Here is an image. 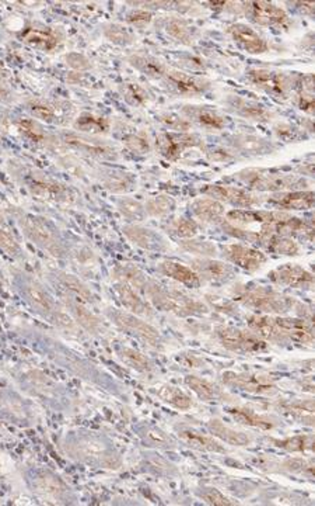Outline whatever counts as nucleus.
I'll return each instance as SVG.
<instances>
[{
  "instance_id": "obj_1",
  "label": "nucleus",
  "mask_w": 315,
  "mask_h": 506,
  "mask_svg": "<svg viewBox=\"0 0 315 506\" xmlns=\"http://www.w3.org/2000/svg\"><path fill=\"white\" fill-rule=\"evenodd\" d=\"M144 291L150 299V301L154 304V307L160 308L163 311L173 312L179 317L198 315V314H205L207 311V308L202 303L191 299V297H188L186 294L177 291V290H166L160 287L159 284L150 283V284H146Z\"/></svg>"
},
{
  "instance_id": "obj_2",
  "label": "nucleus",
  "mask_w": 315,
  "mask_h": 506,
  "mask_svg": "<svg viewBox=\"0 0 315 506\" xmlns=\"http://www.w3.org/2000/svg\"><path fill=\"white\" fill-rule=\"evenodd\" d=\"M237 300L248 308L269 314H286L297 306L292 297L279 294L265 287L247 288L237 295Z\"/></svg>"
},
{
  "instance_id": "obj_3",
  "label": "nucleus",
  "mask_w": 315,
  "mask_h": 506,
  "mask_svg": "<svg viewBox=\"0 0 315 506\" xmlns=\"http://www.w3.org/2000/svg\"><path fill=\"white\" fill-rule=\"evenodd\" d=\"M20 227L31 242L53 256H62L63 246L60 238L49 221L36 216H24L20 220Z\"/></svg>"
},
{
  "instance_id": "obj_4",
  "label": "nucleus",
  "mask_w": 315,
  "mask_h": 506,
  "mask_svg": "<svg viewBox=\"0 0 315 506\" xmlns=\"http://www.w3.org/2000/svg\"><path fill=\"white\" fill-rule=\"evenodd\" d=\"M238 179L251 189L261 192H281L305 185V181L292 174H280L254 169L240 172Z\"/></svg>"
},
{
  "instance_id": "obj_5",
  "label": "nucleus",
  "mask_w": 315,
  "mask_h": 506,
  "mask_svg": "<svg viewBox=\"0 0 315 506\" xmlns=\"http://www.w3.org/2000/svg\"><path fill=\"white\" fill-rule=\"evenodd\" d=\"M23 294L25 297V300L28 301V304L31 306V308H33L41 317L49 319L55 325L65 326V328L72 326V321L69 319V317L63 314L62 311L56 310L55 303L52 301L48 292L40 284L34 281L25 283L23 288Z\"/></svg>"
},
{
  "instance_id": "obj_6",
  "label": "nucleus",
  "mask_w": 315,
  "mask_h": 506,
  "mask_svg": "<svg viewBox=\"0 0 315 506\" xmlns=\"http://www.w3.org/2000/svg\"><path fill=\"white\" fill-rule=\"evenodd\" d=\"M292 216L277 211L264 210H233L227 214V220L236 225H251L261 224V232L277 233L280 225L289 220Z\"/></svg>"
},
{
  "instance_id": "obj_7",
  "label": "nucleus",
  "mask_w": 315,
  "mask_h": 506,
  "mask_svg": "<svg viewBox=\"0 0 315 506\" xmlns=\"http://www.w3.org/2000/svg\"><path fill=\"white\" fill-rule=\"evenodd\" d=\"M217 338L225 347L241 353H258L266 350L268 345L260 336L252 332L237 328H218Z\"/></svg>"
},
{
  "instance_id": "obj_8",
  "label": "nucleus",
  "mask_w": 315,
  "mask_h": 506,
  "mask_svg": "<svg viewBox=\"0 0 315 506\" xmlns=\"http://www.w3.org/2000/svg\"><path fill=\"white\" fill-rule=\"evenodd\" d=\"M223 382L236 387L242 391L251 394H264V395H273L277 393V387L275 385L273 380L268 376L261 374H245V373H233L227 371L223 374Z\"/></svg>"
},
{
  "instance_id": "obj_9",
  "label": "nucleus",
  "mask_w": 315,
  "mask_h": 506,
  "mask_svg": "<svg viewBox=\"0 0 315 506\" xmlns=\"http://www.w3.org/2000/svg\"><path fill=\"white\" fill-rule=\"evenodd\" d=\"M223 256L233 264L248 272L261 269L266 262V256L261 251L241 244H230L223 246Z\"/></svg>"
},
{
  "instance_id": "obj_10",
  "label": "nucleus",
  "mask_w": 315,
  "mask_h": 506,
  "mask_svg": "<svg viewBox=\"0 0 315 506\" xmlns=\"http://www.w3.org/2000/svg\"><path fill=\"white\" fill-rule=\"evenodd\" d=\"M69 449L73 456H77L81 460L97 461L104 465H114V459L111 452H108L107 446L99 439H80L75 440L69 444Z\"/></svg>"
},
{
  "instance_id": "obj_11",
  "label": "nucleus",
  "mask_w": 315,
  "mask_h": 506,
  "mask_svg": "<svg viewBox=\"0 0 315 506\" xmlns=\"http://www.w3.org/2000/svg\"><path fill=\"white\" fill-rule=\"evenodd\" d=\"M110 317L123 331L139 336L140 339L149 342L153 346L159 345V342H160L159 332H157V330L153 328V326L149 325L147 322L136 318L135 315L126 314V312H122V311H115V312L110 314Z\"/></svg>"
},
{
  "instance_id": "obj_12",
  "label": "nucleus",
  "mask_w": 315,
  "mask_h": 506,
  "mask_svg": "<svg viewBox=\"0 0 315 506\" xmlns=\"http://www.w3.org/2000/svg\"><path fill=\"white\" fill-rule=\"evenodd\" d=\"M202 193L209 194L210 197L223 200L226 203H230L236 207L241 208H251L254 205L261 204V198L255 194H252L247 190L231 187V186H218V185H210L202 189Z\"/></svg>"
},
{
  "instance_id": "obj_13",
  "label": "nucleus",
  "mask_w": 315,
  "mask_h": 506,
  "mask_svg": "<svg viewBox=\"0 0 315 506\" xmlns=\"http://www.w3.org/2000/svg\"><path fill=\"white\" fill-rule=\"evenodd\" d=\"M162 155L170 161H175L188 148L202 146L203 142L191 134H162L157 139Z\"/></svg>"
},
{
  "instance_id": "obj_14",
  "label": "nucleus",
  "mask_w": 315,
  "mask_h": 506,
  "mask_svg": "<svg viewBox=\"0 0 315 506\" xmlns=\"http://www.w3.org/2000/svg\"><path fill=\"white\" fill-rule=\"evenodd\" d=\"M269 279L276 284L288 286L293 288L310 287L314 283V277L308 271H305L304 267L299 264H292V263L280 266L277 267V269L272 271L269 273Z\"/></svg>"
},
{
  "instance_id": "obj_15",
  "label": "nucleus",
  "mask_w": 315,
  "mask_h": 506,
  "mask_svg": "<svg viewBox=\"0 0 315 506\" xmlns=\"http://www.w3.org/2000/svg\"><path fill=\"white\" fill-rule=\"evenodd\" d=\"M248 79L255 86L264 89V91L277 97H283L288 93L289 87L288 79L285 75H281L279 72L269 69H251L248 72Z\"/></svg>"
},
{
  "instance_id": "obj_16",
  "label": "nucleus",
  "mask_w": 315,
  "mask_h": 506,
  "mask_svg": "<svg viewBox=\"0 0 315 506\" xmlns=\"http://www.w3.org/2000/svg\"><path fill=\"white\" fill-rule=\"evenodd\" d=\"M276 325L285 332L286 338L301 343L311 345L314 342V331L312 325L305 318H275Z\"/></svg>"
},
{
  "instance_id": "obj_17",
  "label": "nucleus",
  "mask_w": 315,
  "mask_h": 506,
  "mask_svg": "<svg viewBox=\"0 0 315 506\" xmlns=\"http://www.w3.org/2000/svg\"><path fill=\"white\" fill-rule=\"evenodd\" d=\"M229 32L233 40L248 54H264L268 51V43L245 24H234Z\"/></svg>"
},
{
  "instance_id": "obj_18",
  "label": "nucleus",
  "mask_w": 315,
  "mask_h": 506,
  "mask_svg": "<svg viewBox=\"0 0 315 506\" xmlns=\"http://www.w3.org/2000/svg\"><path fill=\"white\" fill-rule=\"evenodd\" d=\"M248 10L252 20L261 25H280L288 20L285 10L269 2H251Z\"/></svg>"
},
{
  "instance_id": "obj_19",
  "label": "nucleus",
  "mask_w": 315,
  "mask_h": 506,
  "mask_svg": "<svg viewBox=\"0 0 315 506\" xmlns=\"http://www.w3.org/2000/svg\"><path fill=\"white\" fill-rule=\"evenodd\" d=\"M312 192H288L277 193L268 198V203L286 210H310L314 205Z\"/></svg>"
},
{
  "instance_id": "obj_20",
  "label": "nucleus",
  "mask_w": 315,
  "mask_h": 506,
  "mask_svg": "<svg viewBox=\"0 0 315 506\" xmlns=\"http://www.w3.org/2000/svg\"><path fill=\"white\" fill-rule=\"evenodd\" d=\"M194 272L205 280L218 281V280H226L233 275V267L230 264H226L218 260L212 259H198L194 263Z\"/></svg>"
},
{
  "instance_id": "obj_21",
  "label": "nucleus",
  "mask_w": 315,
  "mask_h": 506,
  "mask_svg": "<svg viewBox=\"0 0 315 506\" xmlns=\"http://www.w3.org/2000/svg\"><path fill=\"white\" fill-rule=\"evenodd\" d=\"M248 325L251 331L257 336L264 338L270 342H281L286 341V335L275 322V318L264 317V315H252L248 319Z\"/></svg>"
},
{
  "instance_id": "obj_22",
  "label": "nucleus",
  "mask_w": 315,
  "mask_h": 506,
  "mask_svg": "<svg viewBox=\"0 0 315 506\" xmlns=\"http://www.w3.org/2000/svg\"><path fill=\"white\" fill-rule=\"evenodd\" d=\"M261 232V231H260ZM260 244L265 246L266 251L277 255H286V256H296L299 255V245L290 240L288 236L277 235V233H269V232H261V240Z\"/></svg>"
},
{
  "instance_id": "obj_23",
  "label": "nucleus",
  "mask_w": 315,
  "mask_h": 506,
  "mask_svg": "<svg viewBox=\"0 0 315 506\" xmlns=\"http://www.w3.org/2000/svg\"><path fill=\"white\" fill-rule=\"evenodd\" d=\"M115 291L119 297L121 303L131 310L134 314L136 315H142V317H151L153 311L149 307V304L146 301H143L140 297L138 295V292L126 283H118L115 286Z\"/></svg>"
},
{
  "instance_id": "obj_24",
  "label": "nucleus",
  "mask_w": 315,
  "mask_h": 506,
  "mask_svg": "<svg viewBox=\"0 0 315 506\" xmlns=\"http://www.w3.org/2000/svg\"><path fill=\"white\" fill-rule=\"evenodd\" d=\"M191 210L194 216L206 224H213L225 216V205L214 198H201L192 203Z\"/></svg>"
},
{
  "instance_id": "obj_25",
  "label": "nucleus",
  "mask_w": 315,
  "mask_h": 506,
  "mask_svg": "<svg viewBox=\"0 0 315 506\" xmlns=\"http://www.w3.org/2000/svg\"><path fill=\"white\" fill-rule=\"evenodd\" d=\"M178 436L186 446H189V448L201 450V452H212V453H225L226 452V449L218 441L197 430H192V429H184L178 433Z\"/></svg>"
},
{
  "instance_id": "obj_26",
  "label": "nucleus",
  "mask_w": 315,
  "mask_h": 506,
  "mask_svg": "<svg viewBox=\"0 0 315 506\" xmlns=\"http://www.w3.org/2000/svg\"><path fill=\"white\" fill-rule=\"evenodd\" d=\"M159 271L167 276V277H171L182 284H186L189 287H199L201 286V277L191 269V267H186L181 263H177V262H171V260H167V262H163L160 266H159Z\"/></svg>"
},
{
  "instance_id": "obj_27",
  "label": "nucleus",
  "mask_w": 315,
  "mask_h": 506,
  "mask_svg": "<svg viewBox=\"0 0 315 506\" xmlns=\"http://www.w3.org/2000/svg\"><path fill=\"white\" fill-rule=\"evenodd\" d=\"M168 80L177 87V91L179 93H184V95H199L209 87L207 82L202 79H198L195 76H189L186 73L175 72V71L168 73Z\"/></svg>"
},
{
  "instance_id": "obj_28",
  "label": "nucleus",
  "mask_w": 315,
  "mask_h": 506,
  "mask_svg": "<svg viewBox=\"0 0 315 506\" xmlns=\"http://www.w3.org/2000/svg\"><path fill=\"white\" fill-rule=\"evenodd\" d=\"M209 430L212 432V435H214L220 440H223L233 446H247L252 441L251 436H248L247 433L234 430L226 426L222 421H218V419H213L209 422Z\"/></svg>"
},
{
  "instance_id": "obj_29",
  "label": "nucleus",
  "mask_w": 315,
  "mask_h": 506,
  "mask_svg": "<svg viewBox=\"0 0 315 506\" xmlns=\"http://www.w3.org/2000/svg\"><path fill=\"white\" fill-rule=\"evenodd\" d=\"M229 412L237 422H240L242 425H247V426L258 428V429H262V430H269L275 426V422H272L269 418H266V416L258 415L251 409L233 408V409H229Z\"/></svg>"
},
{
  "instance_id": "obj_30",
  "label": "nucleus",
  "mask_w": 315,
  "mask_h": 506,
  "mask_svg": "<svg viewBox=\"0 0 315 506\" xmlns=\"http://www.w3.org/2000/svg\"><path fill=\"white\" fill-rule=\"evenodd\" d=\"M185 113L192 117L194 120H197L201 126L207 127V128H213V130H222L226 126V120L225 117H222L220 114L207 110V108H202V107H186Z\"/></svg>"
},
{
  "instance_id": "obj_31",
  "label": "nucleus",
  "mask_w": 315,
  "mask_h": 506,
  "mask_svg": "<svg viewBox=\"0 0 315 506\" xmlns=\"http://www.w3.org/2000/svg\"><path fill=\"white\" fill-rule=\"evenodd\" d=\"M230 106L237 114L249 118V120H268V117H270V113L264 106L258 103H252L249 100L233 99Z\"/></svg>"
},
{
  "instance_id": "obj_32",
  "label": "nucleus",
  "mask_w": 315,
  "mask_h": 506,
  "mask_svg": "<svg viewBox=\"0 0 315 506\" xmlns=\"http://www.w3.org/2000/svg\"><path fill=\"white\" fill-rule=\"evenodd\" d=\"M23 40L31 47L41 51H52L58 45V38L52 33L37 28H28L27 32L23 33Z\"/></svg>"
},
{
  "instance_id": "obj_33",
  "label": "nucleus",
  "mask_w": 315,
  "mask_h": 506,
  "mask_svg": "<svg viewBox=\"0 0 315 506\" xmlns=\"http://www.w3.org/2000/svg\"><path fill=\"white\" fill-rule=\"evenodd\" d=\"M123 233L129 238V240L144 249H154L159 246V238H157L150 229L140 228V227H125Z\"/></svg>"
},
{
  "instance_id": "obj_34",
  "label": "nucleus",
  "mask_w": 315,
  "mask_h": 506,
  "mask_svg": "<svg viewBox=\"0 0 315 506\" xmlns=\"http://www.w3.org/2000/svg\"><path fill=\"white\" fill-rule=\"evenodd\" d=\"M277 448L290 452V453H303L311 450L314 448V437L310 435H299L293 437H288L283 440H273Z\"/></svg>"
},
{
  "instance_id": "obj_35",
  "label": "nucleus",
  "mask_w": 315,
  "mask_h": 506,
  "mask_svg": "<svg viewBox=\"0 0 315 506\" xmlns=\"http://www.w3.org/2000/svg\"><path fill=\"white\" fill-rule=\"evenodd\" d=\"M75 127L84 133H105L108 130V122L104 117L81 114L76 120Z\"/></svg>"
},
{
  "instance_id": "obj_36",
  "label": "nucleus",
  "mask_w": 315,
  "mask_h": 506,
  "mask_svg": "<svg viewBox=\"0 0 315 506\" xmlns=\"http://www.w3.org/2000/svg\"><path fill=\"white\" fill-rule=\"evenodd\" d=\"M65 142L69 143V145H72V146H75V148H77V150H80L83 152L91 154V155L107 157V155L111 154V150H108L107 146L88 142L87 139H83V138H79V137H75V135H66L65 137Z\"/></svg>"
},
{
  "instance_id": "obj_37",
  "label": "nucleus",
  "mask_w": 315,
  "mask_h": 506,
  "mask_svg": "<svg viewBox=\"0 0 315 506\" xmlns=\"http://www.w3.org/2000/svg\"><path fill=\"white\" fill-rule=\"evenodd\" d=\"M185 382L189 389H191L203 401H212L216 398V389L206 380H202L195 376H188L185 378Z\"/></svg>"
},
{
  "instance_id": "obj_38",
  "label": "nucleus",
  "mask_w": 315,
  "mask_h": 506,
  "mask_svg": "<svg viewBox=\"0 0 315 506\" xmlns=\"http://www.w3.org/2000/svg\"><path fill=\"white\" fill-rule=\"evenodd\" d=\"M0 248L10 256H18L21 248L5 220L0 217Z\"/></svg>"
},
{
  "instance_id": "obj_39",
  "label": "nucleus",
  "mask_w": 315,
  "mask_h": 506,
  "mask_svg": "<svg viewBox=\"0 0 315 506\" xmlns=\"http://www.w3.org/2000/svg\"><path fill=\"white\" fill-rule=\"evenodd\" d=\"M286 413H290L294 418H297L299 421H301V424L314 425V402L312 401H304V402H296L292 405H288L285 408Z\"/></svg>"
},
{
  "instance_id": "obj_40",
  "label": "nucleus",
  "mask_w": 315,
  "mask_h": 506,
  "mask_svg": "<svg viewBox=\"0 0 315 506\" xmlns=\"http://www.w3.org/2000/svg\"><path fill=\"white\" fill-rule=\"evenodd\" d=\"M160 397L166 402L171 404L173 406L178 409H188L192 405L191 398H189L185 393H182L179 389H175V387H164V389L160 391Z\"/></svg>"
},
{
  "instance_id": "obj_41",
  "label": "nucleus",
  "mask_w": 315,
  "mask_h": 506,
  "mask_svg": "<svg viewBox=\"0 0 315 506\" xmlns=\"http://www.w3.org/2000/svg\"><path fill=\"white\" fill-rule=\"evenodd\" d=\"M119 357L123 360V363L128 365L129 367L139 370V371H147L150 370V362L146 359V357L134 350V349H122L119 352Z\"/></svg>"
},
{
  "instance_id": "obj_42",
  "label": "nucleus",
  "mask_w": 315,
  "mask_h": 506,
  "mask_svg": "<svg viewBox=\"0 0 315 506\" xmlns=\"http://www.w3.org/2000/svg\"><path fill=\"white\" fill-rule=\"evenodd\" d=\"M312 91H314V78L312 75H307L303 78L301 86H300V108L307 111V113H312L314 111V96H312Z\"/></svg>"
},
{
  "instance_id": "obj_43",
  "label": "nucleus",
  "mask_w": 315,
  "mask_h": 506,
  "mask_svg": "<svg viewBox=\"0 0 315 506\" xmlns=\"http://www.w3.org/2000/svg\"><path fill=\"white\" fill-rule=\"evenodd\" d=\"M59 280H60L63 287H65L69 291H72L73 294H76L79 299H81L83 301H90L91 300L90 290L80 280H77L76 277H73L71 275H62V276H59Z\"/></svg>"
},
{
  "instance_id": "obj_44",
  "label": "nucleus",
  "mask_w": 315,
  "mask_h": 506,
  "mask_svg": "<svg viewBox=\"0 0 315 506\" xmlns=\"http://www.w3.org/2000/svg\"><path fill=\"white\" fill-rule=\"evenodd\" d=\"M173 205H174V203L170 197L159 196V197L150 200L146 204L144 211H147L150 216H154V217H162V216H166L171 211Z\"/></svg>"
},
{
  "instance_id": "obj_45",
  "label": "nucleus",
  "mask_w": 315,
  "mask_h": 506,
  "mask_svg": "<svg viewBox=\"0 0 315 506\" xmlns=\"http://www.w3.org/2000/svg\"><path fill=\"white\" fill-rule=\"evenodd\" d=\"M131 61L132 65H135L138 69L150 76H162L164 73V67L159 61H154V59H149L144 56H134Z\"/></svg>"
},
{
  "instance_id": "obj_46",
  "label": "nucleus",
  "mask_w": 315,
  "mask_h": 506,
  "mask_svg": "<svg viewBox=\"0 0 315 506\" xmlns=\"http://www.w3.org/2000/svg\"><path fill=\"white\" fill-rule=\"evenodd\" d=\"M29 187H31V192H33V194L38 196L40 198L56 200V198L62 197V194H63L62 187L58 186V185H52V183L34 182Z\"/></svg>"
},
{
  "instance_id": "obj_47",
  "label": "nucleus",
  "mask_w": 315,
  "mask_h": 506,
  "mask_svg": "<svg viewBox=\"0 0 315 506\" xmlns=\"http://www.w3.org/2000/svg\"><path fill=\"white\" fill-rule=\"evenodd\" d=\"M71 308H72V312H73V315H75L76 321H77L81 326H84L86 330H88V331L97 330V326H99V319H97L96 317H94L88 310L83 308V307H81V306H79V304H71Z\"/></svg>"
},
{
  "instance_id": "obj_48",
  "label": "nucleus",
  "mask_w": 315,
  "mask_h": 506,
  "mask_svg": "<svg viewBox=\"0 0 315 506\" xmlns=\"http://www.w3.org/2000/svg\"><path fill=\"white\" fill-rule=\"evenodd\" d=\"M283 467H285V470H288L289 472L301 474L308 479L314 477V464L311 461L303 459H289L283 463Z\"/></svg>"
},
{
  "instance_id": "obj_49",
  "label": "nucleus",
  "mask_w": 315,
  "mask_h": 506,
  "mask_svg": "<svg viewBox=\"0 0 315 506\" xmlns=\"http://www.w3.org/2000/svg\"><path fill=\"white\" fill-rule=\"evenodd\" d=\"M236 145L241 148L242 151H252V152H264L268 145L264 142V139H260L257 137L251 135H242L236 138Z\"/></svg>"
},
{
  "instance_id": "obj_50",
  "label": "nucleus",
  "mask_w": 315,
  "mask_h": 506,
  "mask_svg": "<svg viewBox=\"0 0 315 506\" xmlns=\"http://www.w3.org/2000/svg\"><path fill=\"white\" fill-rule=\"evenodd\" d=\"M167 32L171 37H174L175 40L181 43H185V44L191 43V30H189V27L184 21H179V20L171 21L167 25Z\"/></svg>"
},
{
  "instance_id": "obj_51",
  "label": "nucleus",
  "mask_w": 315,
  "mask_h": 506,
  "mask_svg": "<svg viewBox=\"0 0 315 506\" xmlns=\"http://www.w3.org/2000/svg\"><path fill=\"white\" fill-rule=\"evenodd\" d=\"M119 211L131 220H142L144 216V208L134 200H122L118 204Z\"/></svg>"
},
{
  "instance_id": "obj_52",
  "label": "nucleus",
  "mask_w": 315,
  "mask_h": 506,
  "mask_svg": "<svg viewBox=\"0 0 315 506\" xmlns=\"http://www.w3.org/2000/svg\"><path fill=\"white\" fill-rule=\"evenodd\" d=\"M175 235L179 238H194L198 233V225L195 221L188 218H179L174 222Z\"/></svg>"
},
{
  "instance_id": "obj_53",
  "label": "nucleus",
  "mask_w": 315,
  "mask_h": 506,
  "mask_svg": "<svg viewBox=\"0 0 315 506\" xmlns=\"http://www.w3.org/2000/svg\"><path fill=\"white\" fill-rule=\"evenodd\" d=\"M199 496L209 505H214V506H229V505H234L231 501H229L223 494H220L217 490L214 488H203L199 492Z\"/></svg>"
},
{
  "instance_id": "obj_54",
  "label": "nucleus",
  "mask_w": 315,
  "mask_h": 506,
  "mask_svg": "<svg viewBox=\"0 0 315 506\" xmlns=\"http://www.w3.org/2000/svg\"><path fill=\"white\" fill-rule=\"evenodd\" d=\"M182 248L188 252H194V253H199V255H214L216 253L214 245H212L209 242H201V241L184 242Z\"/></svg>"
},
{
  "instance_id": "obj_55",
  "label": "nucleus",
  "mask_w": 315,
  "mask_h": 506,
  "mask_svg": "<svg viewBox=\"0 0 315 506\" xmlns=\"http://www.w3.org/2000/svg\"><path fill=\"white\" fill-rule=\"evenodd\" d=\"M29 110L37 118H40V120H44L47 123H53L56 120L55 111L47 104H31Z\"/></svg>"
},
{
  "instance_id": "obj_56",
  "label": "nucleus",
  "mask_w": 315,
  "mask_h": 506,
  "mask_svg": "<svg viewBox=\"0 0 315 506\" xmlns=\"http://www.w3.org/2000/svg\"><path fill=\"white\" fill-rule=\"evenodd\" d=\"M163 122L170 128L178 130V131H185V130H189V127H191V123L186 122L185 118H181V117L175 115V114H166V115H163Z\"/></svg>"
},
{
  "instance_id": "obj_57",
  "label": "nucleus",
  "mask_w": 315,
  "mask_h": 506,
  "mask_svg": "<svg viewBox=\"0 0 315 506\" xmlns=\"http://www.w3.org/2000/svg\"><path fill=\"white\" fill-rule=\"evenodd\" d=\"M125 143L128 145V148H131L132 151L135 152H139V154H144L149 151V143L146 139L140 138V137H136V135H132V137H128L125 141Z\"/></svg>"
},
{
  "instance_id": "obj_58",
  "label": "nucleus",
  "mask_w": 315,
  "mask_h": 506,
  "mask_svg": "<svg viewBox=\"0 0 315 506\" xmlns=\"http://www.w3.org/2000/svg\"><path fill=\"white\" fill-rule=\"evenodd\" d=\"M151 20V14L146 12H136L129 16V21L136 25H144Z\"/></svg>"
},
{
  "instance_id": "obj_59",
  "label": "nucleus",
  "mask_w": 315,
  "mask_h": 506,
  "mask_svg": "<svg viewBox=\"0 0 315 506\" xmlns=\"http://www.w3.org/2000/svg\"><path fill=\"white\" fill-rule=\"evenodd\" d=\"M21 127H23L24 133H25L27 135H29V137L33 138V139H41V138H42L41 133H40L38 130H34L37 126H36L33 122H23V123H21Z\"/></svg>"
}]
</instances>
